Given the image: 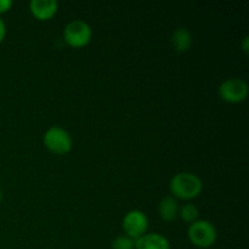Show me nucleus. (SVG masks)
<instances>
[{
  "label": "nucleus",
  "mask_w": 249,
  "mask_h": 249,
  "mask_svg": "<svg viewBox=\"0 0 249 249\" xmlns=\"http://www.w3.org/2000/svg\"><path fill=\"white\" fill-rule=\"evenodd\" d=\"M170 190L179 198H194L201 192L202 181L192 173H179L170 181Z\"/></svg>",
  "instance_id": "f257e3e1"
},
{
  "label": "nucleus",
  "mask_w": 249,
  "mask_h": 249,
  "mask_svg": "<svg viewBox=\"0 0 249 249\" xmlns=\"http://www.w3.org/2000/svg\"><path fill=\"white\" fill-rule=\"evenodd\" d=\"M189 238L197 247L207 248L215 242L216 230L207 220L194 221L189 228Z\"/></svg>",
  "instance_id": "f03ea898"
},
{
  "label": "nucleus",
  "mask_w": 249,
  "mask_h": 249,
  "mask_svg": "<svg viewBox=\"0 0 249 249\" xmlns=\"http://www.w3.org/2000/svg\"><path fill=\"white\" fill-rule=\"evenodd\" d=\"M44 143L53 153L63 155L72 147V139L65 129L60 126H53L44 135Z\"/></svg>",
  "instance_id": "7ed1b4c3"
},
{
  "label": "nucleus",
  "mask_w": 249,
  "mask_h": 249,
  "mask_svg": "<svg viewBox=\"0 0 249 249\" xmlns=\"http://www.w3.org/2000/svg\"><path fill=\"white\" fill-rule=\"evenodd\" d=\"M91 38V29L87 22L74 19L70 22L65 28V39L70 45L79 48L89 43Z\"/></svg>",
  "instance_id": "20e7f679"
},
{
  "label": "nucleus",
  "mask_w": 249,
  "mask_h": 249,
  "mask_svg": "<svg viewBox=\"0 0 249 249\" xmlns=\"http://www.w3.org/2000/svg\"><path fill=\"white\" fill-rule=\"evenodd\" d=\"M248 94L247 83L240 78H230L221 83L219 87V95L228 102H240L246 99Z\"/></svg>",
  "instance_id": "39448f33"
},
{
  "label": "nucleus",
  "mask_w": 249,
  "mask_h": 249,
  "mask_svg": "<svg viewBox=\"0 0 249 249\" xmlns=\"http://www.w3.org/2000/svg\"><path fill=\"white\" fill-rule=\"evenodd\" d=\"M147 224V216L140 211L129 212L123 219V229L126 232V236L135 240L145 233Z\"/></svg>",
  "instance_id": "423d86ee"
},
{
  "label": "nucleus",
  "mask_w": 249,
  "mask_h": 249,
  "mask_svg": "<svg viewBox=\"0 0 249 249\" xmlns=\"http://www.w3.org/2000/svg\"><path fill=\"white\" fill-rule=\"evenodd\" d=\"M135 249H170L169 242L160 233H147L135 240Z\"/></svg>",
  "instance_id": "0eeeda50"
},
{
  "label": "nucleus",
  "mask_w": 249,
  "mask_h": 249,
  "mask_svg": "<svg viewBox=\"0 0 249 249\" xmlns=\"http://www.w3.org/2000/svg\"><path fill=\"white\" fill-rule=\"evenodd\" d=\"M31 10L39 19L50 18L57 10L56 0H32Z\"/></svg>",
  "instance_id": "6e6552de"
},
{
  "label": "nucleus",
  "mask_w": 249,
  "mask_h": 249,
  "mask_svg": "<svg viewBox=\"0 0 249 249\" xmlns=\"http://www.w3.org/2000/svg\"><path fill=\"white\" fill-rule=\"evenodd\" d=\"M158 211H160V215L163 220L172 221L178 216V213H179V206H178V202L175 201L173 197L168 196L164 197V198L160 202Z\"/></svg>",
  "instance_id": "1a4fd4ad"
},
{
  "label": "nucleus",
  "mask_w": 249,
  "mask_h": 249,
  "mask_svg": "<svg viewBox=\"0 0 249 249\" xmlns=\"http://www.w3.org/2000/svg\"><path fill=\"white\" fill-rule=\"evenodd\" d=\"M172 44L177 51H186L191 45V34L184 27H179L174 31L172 36Z\"/></svg>",
  "instance_id": "9d476101"
},
{
  "label": "nucleus",
  "mask_w": 249,
  "mask_h": 249,
  "mask_svg": "<svg viewBox=\"0 0 249 249\" xmlns=\"http://www.w3.org/2000/svg\"><path fill=\"white\" fill-rule=\"evenodd\" d=\"M112 249H135V240L129 236H118L112 242Z\"/></svg>",
  "instance_id": "9b49d317"
},
{
  "label": "nucleus",
  "mask_w": 249,
  "mask_h": 249,
  "mask_svg": "<svg viewBox=\"0 0 249 249\" xmlns=\"http://www.w3.org/2000/svg\"><path fill=\"white\" fill-rule=\"evenodd\" d=\"M181 218L187 223H194L198 218V209L194 204H185L181 208Z\"/></svg>",
  "instance_id": "f8f14e48"
},
{
  "label": "nucleus",
  "mask_w": 249,
  "mask_h": 249,
  "mask_svg": "<svg viewBox=\"0 0 249 249\" xmlns=\"http://www.w3.org/2000/svg\"><path fill=\"white\" fill-rule=\"evenodd\" d=\"M11 5H12L11 0H0V14H1V12L7 11V10L11 7Z\"/></svg>",
  "instance_id": "ddd939ff"
},
{
  "label": "nucleus",
  "mask_w": 249,
  "mask_h": 249,
  "mask_svg": "<svg viewBox=\"0 0 249 249\" xmlns=\"http://www.w3.org/2000/svg\"><path fill=\"white\" fill-rule=\"evenodd\" d=\"M5 32H6V29H5V24H4V22H2V19L0 18V41L4 39Z\"/></svg>",
  "instance_id": "4468645a"
},
{
  "label": "nucleus",
  "mask_w": 249,
  "mask_h": 249,
  "mask_svg": "<svg viewBox=\"0 0 249 249\" xmlns=\"http://www.w3.org/2000/svg\"><path fill=\"white\" fill-rule=\"evenodd\" d=\"M248 40H249V36H246L245 38H243V43H242L243 50H245L246 53H248Z\"/></svg>",
  "instance_id": "2eb2a0df"
},
{
  "label": "nucleus",
  "mask_w": 249,
  "mask_h": 249,
  "mask_svg": "<svg viewBox=\"0 0 249 249\" xmlns=\"http://www.w3.org/2000/svg\"><path fill=\"white\" fill-rule=\"evenodd\" d=\"M0 201H1V190H0Z\"/></svg>",
  "instance_id": "dca6fc26"
}]
</instances>
